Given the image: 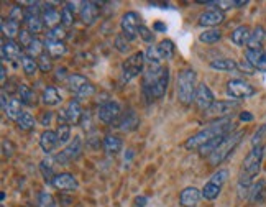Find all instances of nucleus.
<instances>
[{"instance_id":"1","label":"nucleus","mask_w":266,"mask_h":207,"mask_svg":"<svg viewBox=\"0 0 266 207\" xmlns=\"http://www.w3.org/2000/svg\"><path fill=\"white\" fill-rule=\"evenodd\" d=\"M263 156H264V147H261V145L253 147L250 153L245 156V160L242 163L240 176H239V191H240L242 197H243V192H245V196H248L250 188H251V181H253V178L261 169Z\"/></svg>"},{"instance_id":"2","label":"nucleus","mask_w":266,"mask_h":207,"mask_svg":"<svg viewBox=\"0 0 266 207\" xmlns=\"http://www.w3.org/2000/svg\"><path fill=\"white\" fill-rule=\"evenodd\" d=\"M232 127H234V122L228 119H220V120H215L214 123H211L209 127H206L204 130H201L195 135H192L189 140L184 143L186 150H201L204 145L211 143L215 138H220V136H225L228 133H232Z\"/></svg>"},{"instance_id":"3","label":"nucleus","mask_w":266,"mask_h":207,"mask_svg":"<svg viewBox=\"0 0 266 207\" xmlns=\"http://www.w3.org/2000/svg\"><path fill=\"white\" fill-rule=\"evenodd\" d=\"M170 84V69L164 66H150L145 71L143 91L153 99H161Z\"/></svg>"},{"instance_id":"4","label":"nucleus","mask_w":266,"mask_h":207,"mask_svg":"<svg viewBox=\"0 0 266 207\" xmlns=\"http://www.w3.org/2000/svg\"><path fill=\"white\" fill-rule=\"evenodd\" d=\"M195 78L197 74L192 67H186L178 74V99L181 104L189 106V104L194 102L195 97Z\"/></svg>"},{"instance_id":"5","label":"nucleus","mask_w":266,"mask_h":207,"mask_svg":"<svg viewBox=\"0 0 266 207\" xmlns=\"http://www.w3.org/2000/svg\"><path fill=\"white\" fill-rule=\"evenodd\" d=\"M243 136H245V132H243V130H240V132L228 133L225 138H223L222 143L214 150V153L211 156H207L209 163H211V166H219L222 161H225L227 158L232 155V151L240 145Z\"/></svg>"},{"instance_id":"6","label":"nucleus","mask_w":266,"mask_h":207,"mask_svg":"<svg viewBox=\"0 0 266 207\" xmlns=\"http://www.w3.org/2000/svg\"><path fill=\"white\" fill-rule=\"evenodd\" d=\"M145 54L142 51H137L130 54V56L123 61L122 64V74H123V81H131L133 78L143 71V66H145Z\"/></svg>"},{"instance_id":"7","label":"nucleus","mask_w":266,"mask_h":207,"mask_svg":"<svg viewBox=\"0 0 266 207\" xmlns=\"http://www.w3.org/2000/svg\"><path fill=\"white\" fill-rule=\"evenodd\" d=\"M68 86L74 92V95H78V97H82V99L90 97V95H94L95 92V86L81 74H69Z\"/></svg>"},{"instance_id":"8","label":"nucleus","mask_w":266,"mask_h":207,"mask_svg":"<svg viewBox=\"0 0 266 207\" xmlns=\"http://www.w3.org/2000/svg\"><path fill=\"white\" fill-rule=\"evenodd\" d=\"M239 107V100H215L211 109H207L204 112L206 119H227V117Z\"/></svg>"},{"instance_id":"9","label":"nucleus","mask_w":266,"mask_h":207,"mask_svg":"<svg viewBox=\"0 0 266 207\" xmlns=\"http://www.w3.org/2000/svg\"><path fill=\"white\" fill-rule=\"evenodd\" d=\"M142 20H140V15L137 12H127L125 15L122 17L120 20V28H122V33L125 34V38L128 41H135L137 37H138V28H140V23Z\"/></svg>"},{"instance_id":"10","label":"nucleus","mask_w":266,"mask_h":207,"mask_svg":"<svg viewBox=\"0 0 266 207\" xmlns=\"http://www.w3.org/2000/svg\"><path fill=\"white\" fill-rule=\"evenodd\" d=\"M227 94L232 99H247L255 94V87L243 79H232L227 82Z\"/></svg>"},{"instance_id":"11","label":"nucleus","mask_w":266,"mask_h":207,"mask_svg":"<svg viewBox=\"0 0 266 207\" xmlns=\"http://www.w3.org/2000/svg\"><path fill=\"white\" fill-rule=\"evenodd\" d=\"M81 117H82L81 104H79V100L73 99V100H69L68 106L58 114V122L73 125V123H79L81 122Z\"/></svg>"},{"instance_id":"12","label":"nucleus","mask_w":266,"mask_h":207,"mask_svg":"<svg viewBox=\"0 0 266 207\" xmlns=\"http://www.w3.org/2000/svg\"><path fill=\"white\" fill-rule=\"evenodd\" d=\"M120 117H122L120 106H118L115 100H107L99 107V119H101V122L107 123V125L118 122L120 120Z\"/></svg>"},{"instance_id":"13","label":"nucleus","mask_w":266,"mask_h":207,"mask_svg":"<svg viewBox=\"0 0 266 207\" xmlns=\"http://www.w3.org/2000/svg\"><path fill=\"white\" fill-rule=\"evenodd\" d=\"M194 102H195V106H197L201 110H204V112L214 106V102H215L214 94H212L211 89H209V86L206 84V82H201V84L197 86V89H195Z\"/></svg>"},{"instance_id":"14","label":"nucleus","mask_w":266,"mask_h":207,"mask_svg":"<svg viewBox=\"0 0 266 207\" xmlns=\"http://www.w3.org/2000/svg\"><path fill=\"white\" fill-rule=\"evenodd\" d=\"M81 151H82V142H81L79 136H76L74 140L69 143L58 156H56V161H59V163L74 161V160H78V158L81 156Z\"/></svg>"},{"instance_id":"15","label":"nucleus","mask_w":266,"mask_h":207,"mask_svg":"<svg viewBox=\"0 0 266 207\" xmlns=\"http://www.w3.org/2000/svg\"><path fill=\"white\" fill-rule=\"evenodd\" d=\"M223 20H225V13L219 9H211V10H206L201 13L199 25L207 26V28H214V26L220 25Z\"/></svg>"},{"instance_id":"16","label":"nucleus","mask_w":266,"mask_h":207,"mask_svg":"<svg viewBox=\"0 0 266 207\" xmlns=\"http://www.w3.org/2000/svg\"><path fill=\"white\" fill-rule=\"evenodd\" d=\"M247 63L256 71L266 73V51L263 50H247L245 51Z\"/></svg>"},{"instance_id":"17","label":"nucleus","mask_w":266,"mask_h":207,"mask_svg":"<svg viewBox=\"0 0 266 207\" xmlns=\"http://www.w3.org/2000/svg\"><path fill=\"white\" fill-rule=\"evenodd\" d=\"M101 10L97 9V4L94 2H82L79 9V18L84 25H92L99 18Z\"/></svg>"},{"instance_id":"18","label":"nucleus","mask_w":266,"mask_h":207,"mask_svg":"<svg viewBox=\"0 0 266 207\" xmlns=\"http://www.w3.org/2000/svg\"><path fill=\"white\" fill-rule=\"evenodd\" d=\"M53 186L59 191H74L78 189V181L71 172H61L53 179Z\"/></svg>"},{"instance_id":"19","label":"nucleus","mask_w":266,"mask_h":207,"mask_svg":"<svg viewBox=\"0 0 266 207\" xmlns=\"http://www.w3.org/2000/svg\"><path fill=\"white\" fill-rule=\"evenodd\" d=\"M23 48L20 43L13 40H4L2 41V58L4 59H17L23 58Z\"/></svg>"},{"instance_id":"20","label":"nucleus","mask_w":266,"mask_h":207,"mask_svg":"<svg viewBox=\"0 0 266 207\" xmlns=\"http://www.w3.org/2000/svg\"><path fill=\"white\" fill-rule=\"evenodd\" d=\"M201 197H202V192L197 188L189 186V188H184L183 192H181L179 202H181V205H183V207H195L199 204Z\"/></svg>"},{"instance_id":"21","label":"nucleus","mask_w":266,"mask_h":207,"mask_svg":"<svg viewBox=\"0 0 266 207\" xmlns=\"http://www.w3.org/2000/svg\"><path fill=\"white\" fill-rule=\"evenodd\" d=\"M41 17H43V22L50 30L61 25V13L54 9L53 4H45Z\"/></svg>"},{"instance_id":"22","label":"nucleus","mask_w":266,"mask_h":207,"mask_svg":"<svg viewBox=\"0 0 266 207\" xmlns=\"http://www.w3.org/2000/svg\"><path fill=\"white\" fill-rule=\"evenodd\" d=\"M140 127V117L137 115L135 110H128L125 112L120 120H118V128L123 130V132H133Z\"/></svg>"},{"instance_id":"23","label":"nucleus","mask_w":266,"mask_h":207,"mask_svg":"<svg viewBox=\"0 0 266 207\" xmlns=\"http://www.w3.org/2000/svg\"><path fill=\"white\" fill-rule=\"evenodd\" d=\"M59 145V138H58V133L53 132V130H45L43 133L40 136V147L41 150L45 151V153L50 155L51 151Z\"/></svg>"},{"instance_id":"24","label":"nucleus","mask_w":266,"mask_h":207,"mask_svg":"<svg viewBox=\"0 0 266 207\" xmlns=\"http://www.w3.org/2000/svg\"><path fill=\"white\" fill-rule=\"evenodd\" d=\"M250 37H251V30L248 28L247 25H242V26H239V28H235L232 31L230 40H232L237 46H245V45H248Z\"/></svg>"},{"instance_id":"25","label":"nucleus","mask_w":266,"mask_h":207,"mask_svg":"<svg viewBox=\"0 0 266 207\" xmlns=\"http://www.w3.org/2000/svg\"><path fill=\"white\" fill-rule=\"evenodd\" d=\"M102 147L106 150L107 155H117V153H120V150H122V140L115 135H106L104 136Z\"/></svg>"},{"instance_id":"26","label":"nucleus","mask_w":266,"mask_h":207,"mask_svg":"<svg viewBox=\"0 0 266 207\" xmlns=\"http://www.w3.org/2000/svg\"><path fill=\"white\" fill-rule=\"evenodd\" d=\"M4 112H5V117L9 120L17 122L18 117L23 114V110H22V100H20V99H10L9 104H7V107H5Z\"/></svg>"},{"instance_id":"27","label":"nucleus","mask_w":266,"mask_h":207,"mask_svg":"<svg viewBox=\"0 0 266 207\" xmlns=\"http://www.w3.org/2000/svg\"><path fill=\"white\" fill-rule=\"evenodd\" d=\"M45 48H46V53L50 54L51 58H61V56H64L66 51H68V48H66L64 43H62V41H50V40H46Z\"/></svg>"},{"instance_id":"28","label":"nucleus","mask_w":266,"mask_h":207,"mask_svg":"<svg viewBox=\"0 0 266 207\" xmlns=\"http://www.w3.org/2000/svg\"><path fill=\"white\" fill-rule=\"evenodd\" d=\"M41 100H43L46 106H58L61 102V95L58 92V89L53 87V86H46L43 94H41Z\"/></svg>"},{"instance_id":"29","label":"nucleus","mask_w":266,"mask_h":207,"mask_svg":"<svg viewBox=\"0 0 266 207\" xmlns=\"http://www.w3.org/2000/svg\"><path fill=\"white\" fill-rule=\"evenodd\" d=\"M264 37H266V33L261 26H255V30L251 31V37L248 41V50H261Z\"/></svg>"},{"instance_id":"30","label":"nucleus","mask_w":266,"mask_h":207,"mask_svg":"<svg viewBox=\"0 0 266 207\" xmlns=\"http://www.w3.org/2000/svg\"><path fill=\"white\" fill-rule=\"evenodd\" d=\"M266 196V184L264 181H258L256 184H251L250 192H248V197L251 202H260L263 201Z\"/></svg>"},{"instance_id":"31","label":"nucleus","mask_w":266,"mask_h":207,"mask_svg":"<svg viewBox=\"0 0 266 207\" xmlns=\"http://www.w3.org/2000/svg\"><path fill=\"white\" fill-rule=\"evenodd\" d=\"M2 33L5 38L13 40L15 37H18L20 33V23L13 22V20H4L2 22Z\"/></svg>"},{"instance_id":"32","label":"nucleus","mask_w":266,"mask_h":207,"mask_svg":"<svg viewBox=\"0 0 266 207\" xmlns=\"http://www.w3.org/2000/svg\"><path fill=\"white\" fill-rule=\"evenodd\" d=\"M220 40H222V31L215 30V28H209L199 34V41L201 43H206V45H214Z\"/></svg>"},{"instance_id":"33","label":"nucleus","mask_w":266,"mask_h":207,"mask_svg":"<svg viewBox=\"0 0 266 207\" xmlns=\"http://www.w3.org/2000/svg\"><path fill=\"white\" fill-rule=\"evenodd\" d=\"M211 67L215 69V71H234V69L239 67V64H237V61H234V59L223 58V59H215V61H212Z\"/></svg>"},{"instance_id":"34","label":"nucleus","mask_w":266,"mask_h":207,"mask_svg":"<svg viewBox=\"0 0 266 207\" xmlns=\"http://www.w3.org/2000/svg\"><path fill=\"white\" fill-rule=\"evenodd\" d=\"M43 50H46L45 48V45L41 43V41L38 40V38H35L31 43H30V46L26 48V56H30V58H33V59H38L41 54H45V51Z\"/></svg>"},{"instance_id":"35","label":"nucleus","mask_w":266,"mask_h":207,"mask_svg":"<svg viewBox=\"0 0 266 207\" xmlns=\"http://www.w3.org/2000/svg\"><path fill=\"white\" fill-rule=\"evenodd\" d=\"M158 51H159V54H161V58L163 59H171L173 56H174V43L171 40H161L159 41V45H158Z\"/></svg>"},{"instance_id":"36","label":"nucleus","mask_w":266,"mask_h":207,"mask_svg":"<svg viewBox=\"0 0 266 207\" xmlns=\"http://www.w3.org/2000/svg\"><path fill=\"white\" fill-rule=\"evenodd\" d=\"M220 191H222L220 186H217V184H214V183L209 181V183L204 186V188H202L201 192H202V197L207 199V201H214V199L219 197Z\"/></svg>"},{"instance_id":"37","label":"nucleus","mask_w":266,"mask_h":207,"mask_svg":"<svg viewBox=\"0 0 266 207\" xmlns=\"http://www.w3.org/2000/svg\"><path fill=\"white\" fill-rule=\"evenodd\" d=\"M17 127H18L20 130H23V132H28V130H31V128L35 127V119H33V115L28 114V112H23L22 115L18 117Z\"/></svg>"},{"instance_id":"38","label":"nucleus","mask_w":266,"mask_h":207,"mask_svg":"<svg viewBox=\"0 0 266 207\" xmlns=\"http://www.w3.org/2000/svg\"><path fill=\"white\" fill-rule=\"evenodd\" d=\"M22 61V67H23V73L26 76H33L35 73L38 71V63H37V59H33L30 56H26V54H23V58L20 59Z\"/></svg>"},{"instance_id":"39","label":"nucleus","mask_w":266,"mask_h":207,"mask_svg":"<svg viewBox=\"0 0 266 207\" xmlns=\"http://www.w3.org/2000/svg\"><path fill=\"white\" fill-rule=\"evenodd\" d=\"M145 59L148 61L150 66H159V61L163 59L158 51V46H150L145 53Z\"/></svg>"},{"instance_id":"40","label":"nucleus","mask_w":266,"mask_h":207,"mask_svg":"<svg viewBox=\"0 0 266 207\" xmlns=\"http://www.w3.org/2000/svg\"><path fill=\"white\" fill-rule=\"evenodd\" d=\"M56 133H58V138H59V145L68 143L69 138H71V127H69V123H59Z\"/></svg>"},{"instance_id":"41","label":"nucleus","mask_w":266,"mask_h":207,"mask_svg":"<svg viewBox=\"0 0 266 207\" xmlns=\"http://www.w3.org/2000/svg\"><path fill=\"white\" fill-rule=\"evenodd\" d=\"M37 207H54V197L50 192L41 191L37 196Z\"/></svg>"},{"instance_id":"42","label":"nucleus","mask_w":266,"mask_h":207,"mask_svg":"<svg viewBox=\"0 0 266 207\" xmlns=\"http://www.w3.org/2000/svg\"><path fill=\"white\" fill-rule=\"evenodd\" d=\"M37 63H38V69L41 73H50L53 69V61H51V56L48 53L41 54V56L37 59Z\"/></svg>"},{"instance_id":"43","label":"nucleus","mask_w":266,"mask_h":207,"mask_svg":"<svg viewBox=\"0 0 266 207\" xmlns=\"http://www.w3.org/2000/svg\"><path fill=\"white\" fill-rule=\"evenodd\" d=\"M64 34H66L64 26L59 25V26H56V28L48 30L46 40H50V41H62V38H64Z\"/></svg>"},{"instance_id":"44","label":"nucleus","mask_w":266,"mask_h":207,"mask_svg":"<svg viewBox=\"0 0 266 207\" xmlns=\"http://www.w3.org/2000/svg\"><path fill=\"white\" fill-rule=\"evenodd\" d=\"M74 23V12L64 5V9L61 10V25L62 26H71Z\"/></svg>"},{"instance_id":"45","label":"nucleus","mask_w":266,"mask_h":207,"mask_svg":"<svg viewBox=\"0 0 266 207\" xmlns=\"http://www.w3.org/2000/svg\"><path fill=\"white\" fill-rule=\"evenodd\" d=\"M41 172H43V176H45V181L48 184H53V179L56 178V175L53 172V168L50 166V163H48L46 160L45 161H41V166H40Z\"/></svg>"},{"instance_id":"46","label":"nucleus","mask_w":266,"mask_h":207,"mask_svg":"<svg viewBox=\"0 0 266 207\" xmlns=\"http://www.w3.org/2000/svg\"><path fill=\"white\" fill-rule=\"evenodd\" d=\"M227 179H228V171H227V169H219L217 172H214L212 178L209 179V181L214 183V184H217V186H220V188H222L223 183H225Z\"/></svg>"},{"instance_id":"47","label":"nucleus","mask_w":266,"mask_h":207,"mask_svg":"<svg viewBox=\"0 0 266 207\" xmlns=\"http://www.w3.org/2000/svg\"><path fill=\"white\" fill-rule=\"evenodd\" d=\"M18 95H20V100H22L23 104H30L31 99H33V92L31 89L25 86V84H20L18 86Z\"/></svg>"},{"instance_id":"48","label":"nucleus","mask_w":266,"mask_h":207,"mask_svg":"<svg viewBox=\"0 0 266 207\" xmlns=\"http://www.w3.org/2000/svg\"><path fill=\"white\" fill-rule=\"evenodd\" d=\"M9 20H13V22H22V20H25V9H22V7H12V10L9 13Z\"/></svg>"},{"instance_id":"49","label":"nucleus","mask_w":266,"mask_h":207,"mask_svg":"<svg viewBox=\"0 0 266 207\" xmlns=\"http://www.w3.org/2000/svg\"><path fill=\"white\" fill-rule=\"evenodd\" d=\"M114 43H115V48H117V50L120 51V53H127V51H128V43H130V41H128L127 38H125L123 33L117 34Z\"/></svg>"},{"instance_id":"50","label":"nucleus","mask_w":266,"mask_h":207,"mask_svg":"<svg viewBox=\"0 0 266 207\" xmlns=\"http://www.w3.org/2000/svg\"><path fill=\"white\" fill-rule=\"evenodd\" d=\"M138 34H140V38L145 41V43H151V41H155V34H153V31L148 28V26H145V25H140Z\"/></svg>"},{"instance_id":"51","label":"nucleus","mask_w":266,"mask_h":207,"mask_svg":"<svg viewBox=\"0 0 266 207\" xmlns=\"http://www.w3.org/2000/svg\"><path fill=\"white\" fill-rule=\"evenodd\" d=\"M35 38H33V34L28 31V30H20V33H18V41H20V45H22V48H26L30 46V43L33 41Z\"/></svg>"},{"instance_id":"52","label":"nucleus","mask_w":266,"mask_h":207,"mask_svg":"<svg viewBox=\"0 0 266 207\" xmlns=\"http://www.w3.org/2000/svg\"><path fill=\"white\" fill-rule=\"evenodd\" d=\"M12 153H13L12 143H9V140H4V155L5 156H12Z\"/></svg>"},{"instance_id":"53","label":"nucleus","mask_w":266,"mask_h":207,"mask_svg":"<svg viewBox=\"0 0 266 207\" xmlns=\"http://www.w3.org/2000/svg\"><path fill=\"white\" fill-rule=\"evenodd\" d=\"M53 119V112H43V117H41V123H43L45 127L50 125V122Z\"/></svg>"},{"instance_id":"54","label":"nucleus","mask_w":266,"mask_h":207,"mask_svg":"<svg viewBox=\"0 0 266 207\" xmlns=\"http://www.w3.org/2000/svg\"><path fill=\"white\" fill-rule=\"evenodd\" d=\"M240 120H243V122H251V120H253V115H251L250 112H242Z\"/></svg>"},{"instance_id":"55","label":"nucleus","mask_w":266,"mask_h":207,"mask_svg":"<svg viewBox=\"0 0 266 207\" xmlns=\"http://www.w3.org/2000/svg\"><path fill=\"white\" fill-rule=\"evenodd\" d=\"M135 204H137V207H145V204H146V197H145V196L137 197V199H135Z\"/></svg>"},{"instance_id":"56","label":"nucleus","mask_w":266,"mask_h":207,"mask_svg":"<svg viewBox=\"0 0 266 207\" xmlns=\"http://www.w3.org/2000/svg\"><path fill=\"white\" fill-rule=\"evenodd\" d=\"M56 74H58V76H56V78H58V79H64L66 69H64V67H59V69H56Z\"/></svg>"},{"instance_id":"57","label":"nucleus","mask_w":266,"mask_h":207,"mask_svg":"<svg viewBox=\"0 0 266 207\" xmlns=\"http://www.w3.org/2000/svg\"><path fill=\"white\" fill-rule=\"evenodd\" d=\"M0 73H2V76H0V79H2V84H5V79H7V67L2 64V67H0Z\"/></svg>"},{"instance_id":"58","label":"nucleus","mask_w":266,"mask_h":207,"mask_svg":"<svg viewBox=\"0 0 266 207\" xmlns=\"http://www.w3.org/2000/svg\"><path fill=\"white\" fill-rule=\"evenodd\" d=\"M155 30L156 31H166V25H163V23H155Z\"/></svg>"},{"instance_id":"59","label":"nucleus","mask_w":266,"mask_h":207,"mask_svg":"<svg viewBox=\"0 0 266 207\" xmlns=\"http://www.w3.org/2000/svg\"><path fill=\"white\" fill-rule=\"evenodd\" d=\"M0 207H4V205H0Z\"/></svg>"}]
</instances>
